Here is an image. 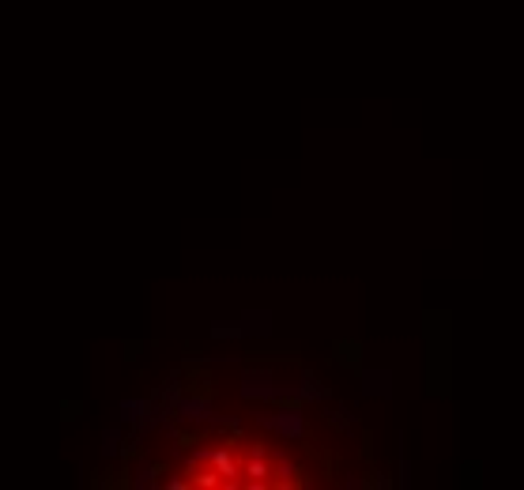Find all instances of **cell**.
Masks as SVG:
<instances>
[{
    "mask_svg": "<svg viewBox=\"0 0 524 490\" xmlns=\"http://www.w3.org/2000/svg\"><path fill=\"white\" fill-rule=\"evenodd\" d=\"M332 422H336V430H351V415L347 411H332Z\"/></svg>",
    "mask_w": 524,
    "mask_h": 490,
    "instance_id": "7",
    "label": "cell"
},
{
    "mask_svg": "<svg viewBox=\"0 0 524 490\" xmlns=\"http://www.w3.org/2000/svg\"><path fill=\"white\" fill-rule=\"evenodd\" d=\"M256 427L276 433V438H287V441H305V415H302V404H268L253 415Z\"/></svg>",
    "mask_w": 524,
    "mask_h": 490,
    "instance_id": "1",
    "label": "cell"
},
{
    "mask_svg": "<svg viewBox=\"0 0 524 490\" xmlns=\"http://www.w3.org/2000/svg\"><path fill=\"white\" fill-rule=\"evenodd\" d=\"M362 392L366 396H392V374L389 369H366L362 374Z\"/></svg>",
    "mask_w": 524,
    "mask_h": 490,
    "instance_id": "3",
    "label": "cell"
},
{
    "mask_svg": "<svg viewBox=\"0 0 524 490\" xmlns=\"http://www.w3.org/2000/svg\"><path fill=\"white\" fill-rule=\"evenodd\" d=\"M163 468L159 464H136V471H132V483L136 487H163Z\"/></svg>",
    "mask_w": 524,
    "mask_h": 490,
    "instance_id": "5",
    "label": "cell"
},
{
    "mask_svg": "<svg viewBox=\"0 0 524 490\" xmlns=\"http://www.w3.org/2000/svg\"><path fill=\"white\" fill-rule=\"evenodd\" d=\"M241 332H245V340H264V336L272 332V313L268 309H245L241 313Z\"/></svg>",
    "mask_w": 524,
    "mask_h": 490,
    "instance_id": "2",
    "label": "cell"
},
{
    "mask_svg": "<svg viewBox=\"0 0 524 490\" xmlns=\"http://www.w3.org/2000/svg\"><path fill=\"white\" fill-rule=\"evenodd\" d=\"M121 427H125V422H117V419H114V427H110L106 433H102V453H106V456L128 453V449H125V433H121Z\"/></svg>",
    "mask_w": 524,
    "mask_h": 490,
    "instance_id": "4",
    "label": "cell"
},
{
    "mask_svg": "<svg viewBox=\"0 0 524 490\" xmlns=\"http://www.w3.org/2000/svg\"><path fill=\"white\" fill-rule=\"evenodd\" d=\"M212 340H245L241 320H215V325H212Z\"/></svg>",
    "mask_w": 524,
    "mask_h": 490,
    "instance_id": "6",
    "label": "cell"
}]
</instances>
